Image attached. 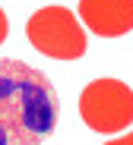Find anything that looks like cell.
I'll use <instances>...</instances> for the list:
<instances>
[{
  "label": "cell",
  "mask_w": 133,
  "mask_h": 145,
  "mask_svg": "<svg viewBox=\"0 0 133 145\" xmlns=\"http://www.w3.org/2000/svg\"><path fill=\"white\" fill-rule=\"evenodd\" d=\"M60 120L57 88L41 69L0 60V145H41Z\"/></svg>",
  "instance_id": "cell-1"
},
{
  "label": "cell",
  "mask_w": 133,
  "mask_h": 145,
  "mask_svg": "<svg viewBox=\"0 0 133 145\" xmlns=\"http://www.w3.org/2000/svg\"><path fill=\"white\" fill-rule=\"evenodd\" d=\"M25 38L38 54L54 60H79L86 54V25L67 7H41L25 22Z\"/></svg>",
  "instance_id": "cell-2"
},
{
  "label": "cell",
  "mask_w": 133,
  "mask_h": 145,
  "mask_svg": "<svg viewBox=\"0 0 133 145\" xmlns=\"http://www.w3.org/2000/svg\"><path fill=\"white\" fill-rule=\"evenodd\" d=\"M79 117L95 133H124L133 123V88L120 79H92L79 95Z\"/></svg>",
  "instance_id": "cell-3"
},
{
  "label": "cell",
  "mask_w": 133,
  "mask_h": 145,
  "mask_svg": "<svg viewBox=\"0 0 133 145\" xmlns=\"http://www.w3.org/2000/svg\"><path fill=\"white\" fill-rule=\"evenodd\" d=\"M76 16L98 38H120L133 29V0H79Z\"/></svg>",
  "instance_id": "cell-4"
},
{
  "label": "cell",
  "mask_w": 133,
  "mask_h": 145,
  "mask_svg": "<svg viewBox=\"0 0 133 145\" xmlns=\"http://www.w3.org/2000/svg\"><path fill=\"white\" fill-rule=\"evenodd\" d=\"M105 145H133V129H130V133H124L120 139H111V142H105Z\"/></svg>",
  "instance_id": "cell-5"
},
{
  "label": "cell",
  "mask_w": 133,
  "mask_h": 145,
  "mask_svg": "<svg viewBox=\"0 0 133 145\" xmlns=\"http://www.w3.org/2000/svg\"><path fill=\"white\" fill-rule=\"evenodd\" d=\"M7 29H10V22H7V13L0 10V44L7 41Z\"/></svg>",
  "instance_id": "cell-6"
}]
</instances>
